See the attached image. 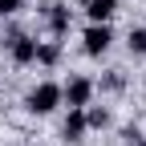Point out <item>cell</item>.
Wrapping results in <instances>:
<instances>
[{
  "label": "cell",
  "instance_id": "1",
  "mask_svg": "<svg viewBox=\"0 0 146 146\" xmlns=\"http://www.w3.org/2000/svg\"><path fill=\"white\" fill-rule=\"evenodd\" d=\"M57 106H61V85L57 81H41L29 94V110H33V114H53Z\"/></svg>",
  "mask_w": 146,
  "mask_h": 146
},
{
  "label": "cell",
  "instance_id": "2",
  "mask_svg": "<svg viewBox=\"0 0 146 146\" xmlns=\"http://www.w3.org/2000/svg\"><path fill=\"white\" fill-rule=\"evenodd\" d=\"M94 98V81L89 77H73L69 85H61V102H69V110H85Z\"/></svg>",
  "mask_w": 146,
  "mask_h": 146
},
{
  "label": "cell",
  "instance_id": "3",
  "mask_svg": "<svg viewBox=\"0 0 146 146\" xmlns=\"http://www.w3.org/2000/svg\"><path fill=\"white\" fill-rule=\"evenodd\" d=\"M81 41H85V53H89V57H102V53L110 49V41H114V33H110V25H89Z\"/></svg>",
  "mask_w": 146,
  "mask_h": 146
},
{
  "label": "cell",
  "instance_id": "4",
  "mask_svg": "<svg viewBox=\"0 0 146 146\" xmlns=\"http://www.w3.org/2000/svg\"><path fill=\"white\" fill-rule=\"evenodd\" d=\"M8 53H12L16 65H33V57H36V41H33L29 33H12V36H8Z\"/></svg>",
  "mask_w": 146,
  "mask_h": 146
},
{
  "label": "cell",
  "instance_id": "5",
  "mask_svg": "<svg viewBox=\"0 0 146 146\" xmlns=\"http://www.w3.org/2000/svg\"><path fill=\"white\" fill-rule=\"evenodd\" d=\"M118 0H89L85 12H89V25H110V16H114Z\"/></svg>",
  "mask_w": 146,
  "mask_h": 146
},
{
  "label": "cell",
  "instance_id": "6",
  "mask_svg": "<svg viewBox=\"0 0 146 146\" xmlns=\"http://www.w3.org/2000/svg\"><path fill=\"white\" fill-rule=\"evenodd\" d=\"M45 21H49L53 36H61V33L69 29V8H65V4H45Z\"/></svg>",
  "mask_w": 146,
  "mask_h": 146
},
{
  "label": "cell",
  "instance_id": "7",
  "mask_svg": "<svg viewBox=\"0 0 146 146\" xmlns=\"http://www.w3.org/2000/svg\"><path fill=\"white\" fill-rule=\"evenodd\" d=\"M61 130H65V138H69V142H77V138L89 130V126H85V110H69V118H65Z\"/></svg>",
  "mask_w": 146,
  "mask_h": 146
},
{
  "label": "cell",
  "instance_id": "8",
  "mask_svg": "<svg viewBox=\"0 0 146 146\" xmlns=\"http://www.w3.org/2000/svg\"><path fill=\"white\" fill-rule=\"evenodd\" d=\"M33 61H41V65H57V61H61V45H57V41H45V45L36 41V57H33Z\"/></svg>",
  "mask_w": 146,
  "mask_h": 146
},
{
  "label": "cell",
  "instance_id": "9",
  "mask_svg": "<svg viewBox=\"0 0 146 146\" xmlns=\"http://www.w3.org/2000/svg\"><path fill=\"white\" fill-rule=\"evenodd\" d=\"M106 122H110V110H102V106H94V110H85V126H94V130H102Z\"/></svg>",
  "mask_w": 146,
  "mask_h": 146
},
{
  "label": "cell",
  "instance_id": "10",
  "mask_svg": "<svg viewBox=\"0 0 146 146\" xmlns=\"http://www.w3.org/2000/svg\"><path fill=\"white\" fill-rule=\"evenodd\" d=\"M130 53H146V29H130Z\"/></svg>",
  "mask_w": 146,
  "mask_h": 146
},
{
  "label": "cell",
  "instance_id": "11",
  "mask_svg": "<svg viewBox=\"0 0 146 146\" xmlns=\"http://www.w3.org/2000/svg\"><path fill=\"white\" fill-rule=\"evenodd\" d=\"M25 0H0V16H12V12H21Z\"/></svg>",
  "mask_w": 146,
  "mask_h": 146
},
{
  "label": "cell",
  "instance_id": "12",
  "mask_svg": "<svg viewBox=\"0 0 146 146\" xmlns=\"http://www.w3.org/2000/svg\"><path fill=\"white\" fill-rule=\"evenodd\" d=\"M126 138H130V146H146V138H138L134 130H130V134H126Z\"/></svg>",
  "mask_w": 146,
  "mask_h": 146
},
{
  "label": "cell",
  "instance_id": "13",
  "mask_svg": "<svg viewBox=\"0 0 146 146\" xmlns=\"http://www.w3.org/2000/svg\"><path fill=\"white\" fill-rule=\"evenodd\" d=\"M77 4H89V0H77Z\"/></svg>",
  "mask_w": 146,
  "mask_h": 146
}]
</instances>
